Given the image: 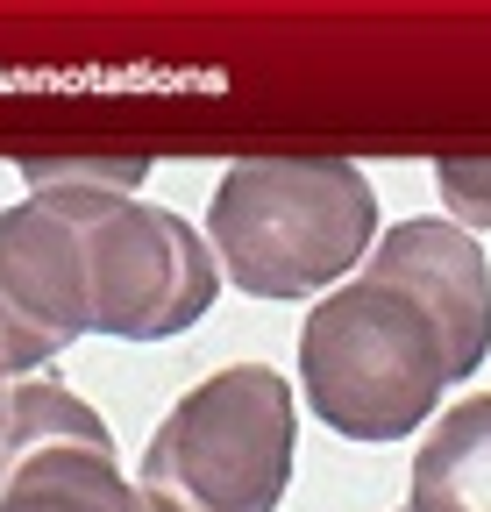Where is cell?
<instances>
[{"mask_svg": "<svg viewBox=\"0 0 491 512\" xmlns=\"http://www.w3.org/2000/svg\"><path fill=\"white\" fill-rule=\"evenodd\" d=\"M29 200L0 207V363L43 377L79 335L171 342L214 313L207 235L114 192L93 164H29Z\"/></svg>", "mask_w": 491, "mask_h": 512, "instance_id": "6da1fadb", "label": "cell"}, {"mask_svg": "<svg viewBox=\"0 0 491 512\" xmlns=\"http://www.w3.org/2000/svg\"><path fill=\"white\" fill-rule=\"evenodd\" d=\"M491 356V264L435 214L371 242L363 271L314 299L299 328V392L342 441H399Z\"/></svg>", "mask_w": 491, "mask_h": 512, "instance_id": "7a4b0ae2", "label": "cell"}, {"mask_svg": "<svg viewBox=\"0 0 491 512\" xmlns=\"http://www.w3.org/2000/svg\"><path fill=\"white\" fill-rule=\"evenodd\" d=\"M378 242V192L349 157H242L207 207L214 271L250 299H321Z\"/></svg>", "mask_w": 491, "mask_h": 512, "instance_id": "3957f363", "label": "cell"}, {"mask_svg": "<svg viewBox=\"0 0 491 512\" xmlns=\"http://www.w3.org/2000/svg\"><path fill=\"white\" fill-rule=\"evenodd\" d=\"M299 406L271 363H228L164 413L143 448V491L171 512H278L292 484Z\"/></svg>", "mask_w": 491, "mask_h": 512, "instance_id": "277c9868", "label": "cell"}, {"mask_svg": "<svg viewBox=\"0 0 491 512\" xmlns=\"http://www.w3.org/2000/svg\"><path fill=\"white\" fill-rule=\"evenodd\" d=\"M0 512H171L121 477L107 420L50 370L8 384L0 406Z\"/></svg>", "mask_w": 491, "mask_h": 512, "instance_id": "5b68a950", "label": "cell"}, {"mask_svg": "<svg viewBox=\"0 0 491 512\" xmlns=\"http://www.w3.org/2000/svg\"><path fill=\"white\" fill-rule=\"evenodd\" d=\"M406 512H491V392L427 420Z\"/></svg>", "mask_w": 491, "mask_h": 512, "instance_id": "8992f818", "label": "cell"}, {"mask_svg": "<svg viewBox=\"0 0 491 512\" xmlns=\"http://www.w3.org/2000/svg\"><path fill=\"white\" fill-rule=\"evenodd\" d=\"M435 185H442V207H449V221L463 235L491 228V157H442Z\"/></svg>", "mask_w": 491, "mask_h": 512, "instance_id": "52a82bcc", "label": "cell"}, {"mask_svg": "<svg viewBox=\"0 0 491 512\" xmlns=\"http://www.w3.org/2000/svg\"><path fill=\"white\" fill-rule=\"evenodd\" d=\"M8 384H15V377H8V363H0V406H8Z\"/></svg>", "mask_w": 491, "mask_h": 512, "instance_id": "ba28073f", "label": "cell"}]
</instances>
